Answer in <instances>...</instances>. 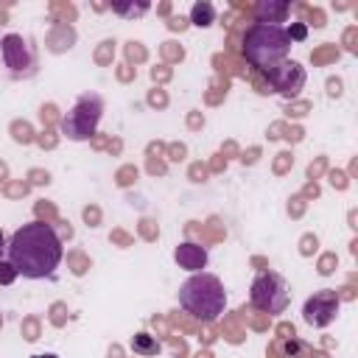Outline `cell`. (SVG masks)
<instances>
[{"instance_id":"1","label":"cell","mask_w":358,"mask_h":358,"mask_svg":"<svg viewBox=\"0 0 358 358\" xmlns=\"http://www.w3.org/2000/svg\"><path fill=\"white\" fill-rule=\"evenodd\" d=\"M64 246L62 238L56 235V229L45 221H31L22 224L6 243V257L14 266L17 277H28V280H42L50 277L59 263H62Z\"/></svg>"},{"instance_id":"2","label":"cell","mask_w":358,"mask_h":358,"mask_svg":"<svg viewBox=\"0 0 358 358\" xmlns=\"http://www.w3.org/2000/svg\"><path fill=\"white\" fill-rule=\"evenodd\" d=\"M179 305L201 322H213L227 308V291L215 274L196 271L179 285Z\"/></svg>"},{"instance_id":"3","label":"cell","mask_w":358,"mask_h":358,"mask_svg":"<svg viewBox=\"0 0 358 358\" xmlns=\"http://www.w3.org/2000/svg\"><path fill=\"white\" fill-rule=\"evenodd\" d=\"M291 39L285 25H268V22H255L246 36H243V53L246 62L257 70H274L280 62L288 59Z\"/></svg>"},{"instance_id":"4","label":"cell","mask_w":358,"mask_h":358,"mask_svg":"<svg viewBox=\"0 0 358 358\" xmlns=\"http://www.w3.org/2000/svg\"><path fill=\"white\" fill-rule=\"evenodd\" d=\"M101 115H103V101H101L98 95H92V92L81 95V98L73 103V109L62 117V131H64V137H67V140H76V143L90 140V137L95 134L98 123H101Z\"/></svg>"},{"instance_id":"5","label":"cell","mask_w":358,"mask_h":358,"mask_svg":"<svg viewBox=\"0 0 358 358\" xmlns=\"http://www.w3.org/2000/svg\"><path fill=\"white\" fill-rule=\"evenodd\" d=\"M249 302L263 310V313H282L291 302V294H288V282L282 274L277 271H260L255 280H252V288H249Z\"/></svg>"},{"instance_id":"6","label":"cell","mask_w":358,"mask_h":358,"mask_svg":"<svg viewBox=\"0 0 358 358\" xmlns=\"http://www.w3.org/2000/svg\"><path fill=\"white\" fill-rule=\"evenodd\" d=\"M0 53H3V64L11 70V76H17V78L34 76L36 59H34V50L28 45V39H22L20 34H8L0 42Z\"/></svg>"},{"instance_id":"7","label":"cell","mask_w":358,"mask_h":358,"mask_svg":"<svg viewBox=\"0 0 358 358\" xmlns=\"http://www.w3.org/2000/svg\"><path fill=\"white\" fill-rule=\"evenodd\" d=\"M338 308H341V299H338L336 291H316V294L305 302L302 316H305V322L313 324V327H327V324L336 319Z\"/></svg>"},{"instance_id":"8","label":"cell","mask_w":358,"mask_h":358,"mask_svg":"<svg viewBox=\"0 0 358 358\" xmlns=\"http://www.w3.org/2000/svg\"><path fill=\"white\" fill-rule=\"evenodd\" d=\"M268 81H271V87L280 92V95H285V98H294L302 87H305V70L299 67V62H280L274 70H268Z\"/></svg>"},{"instance_id":"9","label":"cell","mask_w":358,"mask_h":358,"mask_svg":"<svg viewBox=\"0 0 358 358\" xmlns=\"http://www.w3.org/2000/svg\"><path fill=\"white\" fill-rule=\"evenodd\" d=\"M173 257H176V263L182 266V268H187V271H199V268H204V263H207V252L199 246V243H179L176 246V252H173Z\"/></svg>"},{"instance_id":"10","label":"cell","mask_w":358,"mask_h":358,"mask_svg":"<svg viewBox=\"0 0 358 358\" xmlns=\"http://www.w3.org/2000/svg\"><path fill=\"white\" fill-rule=\"evenodd\" d=\"M288 14V3H257V22H268V25H280Z\"/></svg>"},{"instance_id":"11","label":"cell","mask_w":358,"mask_h":358,"mask_svg":"<svg viewBox=\"0 0 358 358\" xmlns=\"http://www.w3.org/2000/svg\"><path fill=\"white\" fill-rule=\"evenodd\" d=\"M190 22L199 25V28L213 25V22H215V8H213V3H207V0L193 3V8H190Z\"/></svg>"},{"instance_id":"12","label":"cell","mask_w":358,"mask_h":358,"mask_svg":"<svg viewBox=\"0 0 358 358\" xmlns=\"http://www.w3.org/2000/svg\"><path fill=\"white\" fill-rule=\"evenodd\" d=\"M131 350H134L137 355L151 358V355H157V352H159V341H157L154 336H148V333H137V336L131 338Z\"/></svg>"},{"instance_id":"13","label":"cell","mask_w":358,"mask_h":358,"mask_svg":"<svg viewBox=\"0 0 358 358\" xmlns=\"http://www.w3.org/2000/svg\"><path fill=\"white\" fill-rule=\"evenodd\" d=\"M112 11L120 17H140L148 11V3H112Z\"/></svg>"},{"instance_id":"14","label":"cell","mask_w":358,"mask_h":358,"mask_svg":"<svg viewBox=\"0 0 358 358\" xmlns=\"http://www.w3.org/2000/svg\"><path fill=\"white\" fill-rule=\"evenodd\" d=\"M14 280H17L14 266H11L8 260H0V285H8V282H14Z\"/></svg>"},{"instance_id":"15","label":"cell","mask_w":358,"mask_h":358,"mask_svg":"<svg viewBox=\"0 0 358 358\" xmlns=\"http://www.w3.org/2000/svg\"><path fill=\"white\" fill-rule=\"evenodd\" d=\"M285 31H288V39H291V42H294V39H305V34H308L305 25H291V28H285Z\"/></svg>"},{"instance_id":"16","label":"cell","mask_w":358,"mask_h":358,"mask_svg":"<svg viewBox=\"0 0 358 358\" xmlns=\"http://www.w3.org/2000/svg\"><path fill=\"white\" fill-rule=\"evenodd\" d=\"M3 255H6V238H3V232H0V260H3Z\"/></svg>"},{"instance_id":"17","label":"cell","mask_w":358,"mask_h":358,"mask_svg":"<svg viewBox=\"0 0 358 358\" xmlns=\"http://www.w3.org/2000/svg\"><path fill=\"white\" fill-rule=\"evenodd\" d=\"M31 358H59V355H53V352H42V355H31Z\"/></svg>"}]
</instances>
